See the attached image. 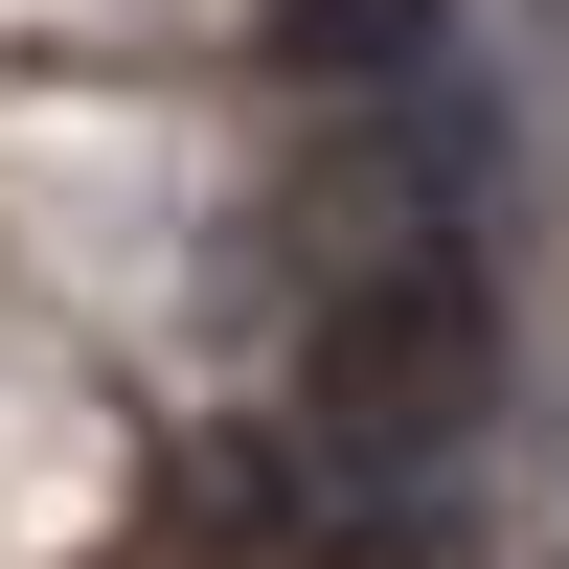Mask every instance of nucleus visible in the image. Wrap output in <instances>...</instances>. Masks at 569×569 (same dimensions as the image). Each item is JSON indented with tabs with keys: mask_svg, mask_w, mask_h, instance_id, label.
Segmentation results:
<instances>
[{
	"mask_svg": "<svg viewBox=\"0 0 569 569\" xmlns=\"http://www.w3.org/2000/svg\"><path fill=\"white\" fill-rule=\"evenodd\" d=\"M297 342H319V456L342 479H433L501 410V69L410 46L388 114L319 160Z\"/></svg>",
	"mask_w": 569,
	"mask_h": 569,
	"instance_id": "f257e3e1",
	"label": "nucleus"
},
{
	"mask_svg": "<svg viewBox=\"0 0 569 569\" xmlns=\"http://www.w3.org/2000/svg\"><path fill=\"white\" fill-rule=\"evenodd\" d=\"M182 525H206V569H273V547H297V456H273V433L182 456Z\"/></svg>",
	"mask_w": 569,
	"mask_h": 569,
	"instance_id": "f03ea898",
	"label": "nucleus"
}]
</instances>
